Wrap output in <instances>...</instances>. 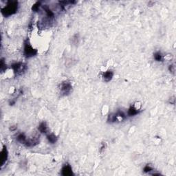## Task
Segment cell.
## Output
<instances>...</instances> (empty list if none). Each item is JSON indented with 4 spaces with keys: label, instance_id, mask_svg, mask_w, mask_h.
<instances>
[{
    "label": "cell",
    "instance_id": "obj_1",
    "mask_svg": "<svg viewBox=\"0 0 176 176\" xmlns=\"http://www.w3.org/2000/svg\"><path fill=\"white\" fill-rule=\"evenodd\" d=\"M17 2H9L5 7L2 8V13L5 17H9L16 13V12L17 11Z\"/></svg>",
    "mask_w": 176,
    "mask_h": 176
},
{
    "label": "cell",
    "instance_id": "obj_2",
    "mask_svg": "<svg viewBox=\"0 0 176 176\" xmlns=\"http://www.w3.org/2000/svg\"><path fill=\"white\" fill-rule=\"evenodd\" d=\"M12 68L16 75H21L27 70V65L23 63H16L12 65Z\"/></svg>",
    "mask_w": 176,
    "mask_h": 176
},
{
    "label": "cell",
    "instance_id": "obj_3",
    "mask_svg": "<svg viewBox=\"0 0 176 176\" xmlns=\"http://www.w3.org/2000/svg\"><path fill=\"white\" fill-rule=\"evenodd\" d=\"M72 86L71 83L68 81V80L63 81L60 84V92L63 95H67V94H70V92L72 91Z\"/></svg>",
    "mask_w": 176,
    "mask_h": 176
},
{
    "label": "cell",
    "instance_id": "obj_4",
    "mask_svg": "<svg viewBox=\"0 0 176 176\" xmlns=\"http://www.w3.org/2000/svg\"><path fill=\"white\" fill-rule=\"evenodd\" d=\"M37 54V50L32 47L29 43H26L24 46V54L28 58L32 57Z\"/></svg>",
    "mask_w": 176,
    "mask_h": 176
},
{
    "label": "cell",
    "instance_id": "obj_5",
    "mask_svg": "<svg viewBox=\"0 0 176 176\" xmlns=\"http://www.w3.org/2000/svg\"><path fill=\"white\" fill-rule=\"evenodd\" d=\"M61 173L64 176H70L73 175V172H72V169L70 165L69 164H65L63 167L62 169H61Z\"/></svg>",
    "mask_w": 176,
    "mask_h": 176
},
{
    "label": "cell",
    "instance_id": "obj_6",
    "mask_svg": "<svg viewBox=\"0 0 176 176\" xmlns=\"http://www.w3.org/2000/svg\"><path fill=\"white\" fill-rule=\"evenodd\" d=\"M8 151L7 149L6 146H4L3 149L1 151V161H2V166L4 165L6 163V162L8 160Z\"/></svg>",
    "mask_w": 176,
    "mask_h": 176
},
{
    "label": "cell",
    "instance_id": "obj_7",
    "mask_svg": "<svg viewBox=\"0 0 176 176\" xmlns=\"http://www.w3.org/2000/svg\"><path fill=\"white\" fill-rule=\"evenodd\" d=\"M113 77V72L111 70H108V71L104 72L103 74V78L105 81L106 82H109L112 80V78Z\"/></svg>",
    "mask_w": 176,
    "mask_h": 176
},
{
    "label": "cell",
    "instance_id": "obj_8",
    "mask_svg": "<svg viewBox=\"0 0 176 176\" xmlns=\"http://www.w3.org/2000/svg\"><path fill=\"white\" fill-rule=\"evenodd\" d=\"M38 129L39 131H40L41 133H42V134H46V133L47 132V131H48L47 126L45 122H41V123H40V125L39 126Z\"/></svg>",
    "mask_w": 176,
    "mask_h": 176
},
{
    "label": "cell",
    "instance_id": "obj_9",
    "mask_svg": "<svg viewBox=\"0 0 176 176\" xmlns=\"http://www.w3.org/2000/svg\"><path fill=\"white\" fill-rule=\"evenodd\" d=\"M138 113H139V110L134 106H131L128 110V115L129 116H134L137 115Z\"/></svg>",
    "mask_w": 176,
    "mask_h": 176
},
{
    "label": "cell",
    "instance_id": "obj_10",
    "mask_svg": "<svg viewBox=\"0 0 176 176\" xmlns=\"http://www.w3.org/2000/svg\"><path fill=\"white\" fill-rule=\"evenodd\" d=\"M47 138L49 142H50L51 144H54L55 142H56L58 139L56 135H54V134H50L47 135Z\"/></svg>",
    "mask_w": 176,
    "mask_h": 176
},
{
    "label": "cell",
    "instance_id": "obj_11",
    "mask_svg": "<svg viewBox=\"0 0 176 176\" xmlns=\"http://www.w3.org/2000/svg\"><path fill=\"white\" fill-rule=\"evenodd\" d=\"M17 139V140L19 142L23 143V144H25V142H26L27 140L26 137V136H25L23 134H20L19 135H18Z\"/></svg>",
    "mask_w": 176,
    "mask_h": 176
},
{
    "label": "cell",
    "instance_id": "obj_12",
    "mask_svg": "<svg viewBox=\"0 0 176 176\" xmlns=\"http://www.w3.org/2000/svg\"><path fill=\"white\" fill-rule=\"evenodd\" d=\"M154 59H155V61H162L163 57H162V55L161 54V53L158 52V53H155V54H154Z\"/></svg>",
    "mask_w": 176,
    "mask_h": 176
},
{
    "label": "cell",
    "instance_id": "obj_13",
    "mask_svg": "<svg viewBox=\"0 0 176 176\" xmlns=\"http://www.w3.org/2000/svg\"><path fill=\"white\" fill-rule=\"evenodd\" d=\"M41 6V2H37L36 4L33 5V6L32 7V10L35 12H37L39 9V7Z\"/></svg>",
    "mask_w": 176,
    "mask_h": 176
},
{
    "label": "cell",
    "instance_id": "obj_14",
    "mask_svg": "<svg viewBox=\"0 0 176 176\" xmlns=\"http://www.w3.org/2000/svg\"><path fill=\"white\" fill-rule=\"evenodd\" d=\"M6 69V63L4 62V60L2 59L1 60V66H0V70L2 72H4Z\"/></svg>",
    "mask_w": 176,
    "mask_h": 176
},
{
    "label": "cell",
    "instance_id": "obj_15",
    "mask_svg": "<svg viewBox=\"0 0 176 176\" xmlns=\"http://www.w3.org/2000/svg\"><path fill=\"white\" fill-rule=\"evenodd\" d=\"M152 170H153V168L151 167V165H149V164L145 166V168H144V171H145V173L150 172V171H152Z\"/></svg>",
    "mask_w": 176,
    "mask_h": 176
}]
</instances>
